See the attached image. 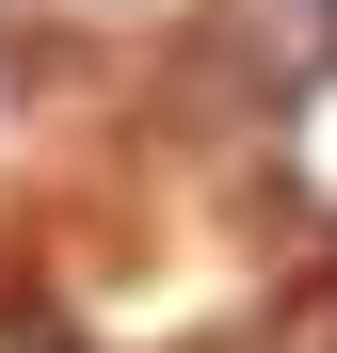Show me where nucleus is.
I'll use <instances>...</instances> for the list:
<instances>
[{
  "label": "nucleus",
  "instance_id": "1",
  "mask_svg": "<svg viewBox=\"0 0 337 353\" xmlns=\"http://www.w3.org/2000/svg\"><path fill=\"white\" fill-rule=\"evenodd\" d=\"M209 32L241 48V81L289 112L305 81H337V0H209Z\"/></svg>",
  "mask_w": 337,
  "mask_h": 353
},
{
  "label": "nucleus",
  "instance_id": "2",
  "mask_svg": "<svg viewBox=\"0 0 337 353\" xmlns=\"http://www.w3.org/2000/svg\"><path fill=\"white\" fill-rule=\"evenodd\" d=\"M273 353H337V289H305V305L273 321Z\"/></svg>",
  "mask_w": 337,
  "mask_h": 353
}]
</instances>
